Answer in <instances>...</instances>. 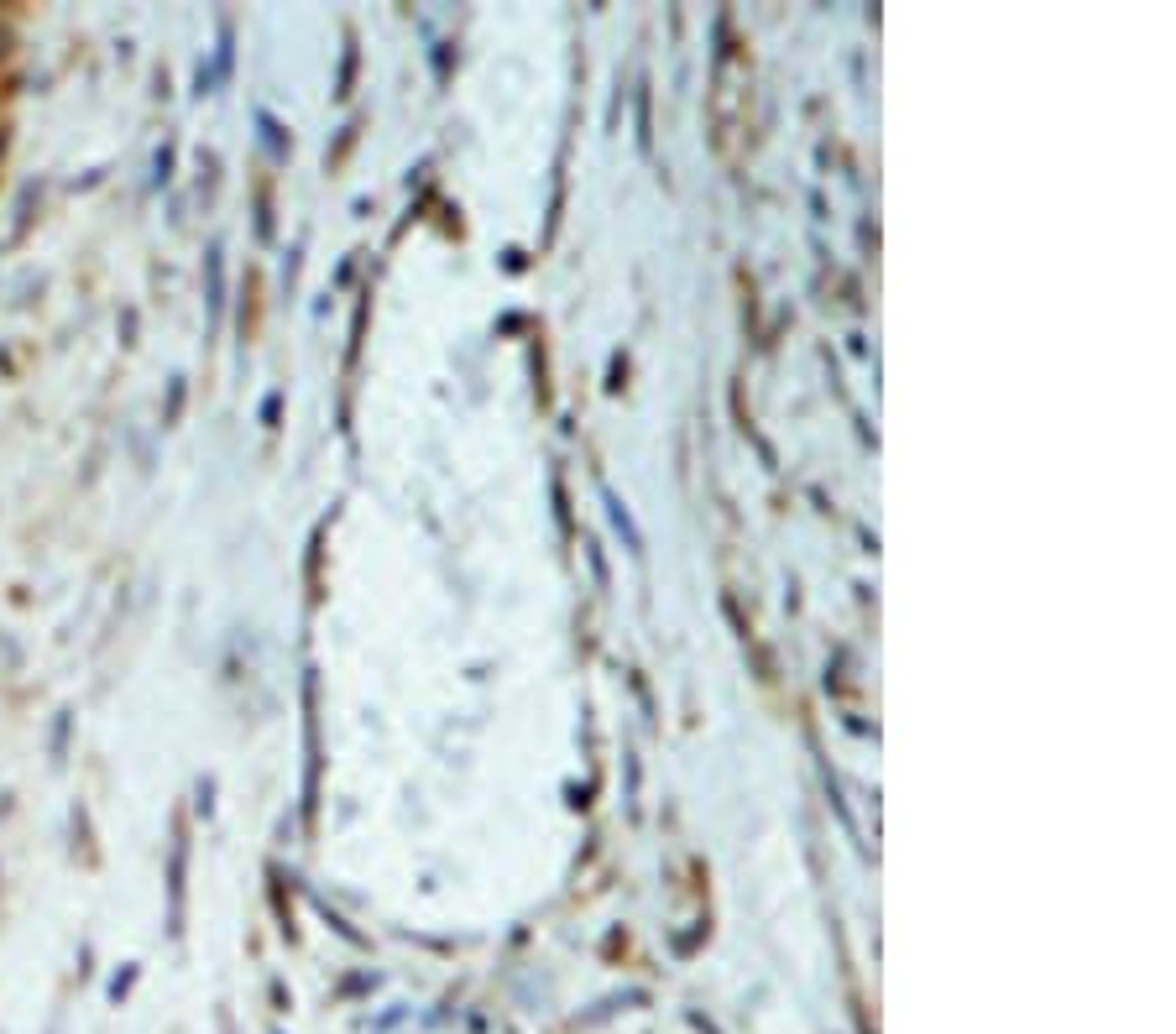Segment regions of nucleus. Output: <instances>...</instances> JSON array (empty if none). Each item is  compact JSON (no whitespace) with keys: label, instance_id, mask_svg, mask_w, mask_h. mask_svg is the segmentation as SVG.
Masks as SVG:
<instances>
[{"label":"nucleus","instance_id":"obj_1","mask_svg":"<svg viewBox=\"0 0 1176 1034\" xmlns=\"http://www.w3.org/2000/svg\"><path fill=\"white\" fill-rule=\"evenodd\" d=\"M17 21L0 11V163L11 147V95H17Z\"/></svg>","mask_w":1176,"mask_h":1034},{"label":"nucleus","instance_id":"obj_2","mask_svg":"<svg viewBox=\"0 0 1176 1034\" xmlns=\"http://www.w3.org/2000/svg\"><path fill=\"white\" fill-rule=\"evenodd\" d=\"M303 700H309V784H303V794H309V800H303V810L314 815V794H319V722H314V700H319V685H314V679L303 685Z\"/></svg>","mask_w":1176,"mask_h":1034},{"label":"nucleus","instance_id":"obj_3","mask_svg":"<svg viewBox=\"0 0 1176 1034\" xmlns=\"http://www.w3.org/2000/svg\"><path fill=\"white\" fill-rule=\"evenodd\" d=\"M638 152H654V84H648V74L638 79Z\"/></svg>","mask_w":1176,"mask_h":1034},{"label":"nucleus","instance_id":"obj_4","mask_svg":"<svg viewBox=\"0 0 1176 1034\" xmlns=\"http://www.w3.org/2000/svg\"><path fill=\"white\" fill-rule=\"evenodd\" d=\"M607 496V512H612V528L617 533H622V539H628V554H644V533H638V523H633V512L622 507V496L617 492H601Z\"/></svg>","mask_w":1176,"mask_h":1034},{"label":"nucleus","instance_id":"obj_5","mask_svg":"<svg viewBox=\"0 0 1176 1034\" xmlns=\"http://www.w3.org/2000/svg\"><path fill=\"white\" fill-rule=\"evenodd\" d=\"M549 502H554V523H560V533L570 539L576 528H570V496H565V476H560V471L549 476Z\"/></svg>","mask_w":1176,"mask_h":1034},{"label":"nucleus","instance_id":"obj_6","mask_svg":"<svg viewBox=\"0 0 1176 1034\" xmlns=\"http://www.w3.org/2000/svg\"><path fill=\"white\" fill-rule=\"evenodd\" d=\"M356 68H361V52H356V42H346V58H340V79H335V99H350Z\"/></svg>","mask_w":1176,"mask_h":1034},{"label":"nucleus","instance_id":"obj_7","mask_svg":"<svg viewBox=\"0 0 1176 1034\" xmlns=\"http://www.w3.org/2000/svg\"><path fill=\"white\" fill-rule=\"evenodd\" d=\"M622 377H628V356H612V381H607V392H622Z\"/></svg>","mask_w":1176,"mask_h":1034},{"label":"nucleus","instance_id":"obj_8","mask_svg":"<svg viewBox=\"0 0 1176 1034\" xmlns=\"http://www.w3.org/2000/svg\"><path fill=\"white\" fill-rule=\"evenodd\" d=\"M502 256H508V262H502L508 272H523V267H529V262H523V251H502Z\"/></svg>","mask_w":1176,"mask_h":1034}]
</instances>
